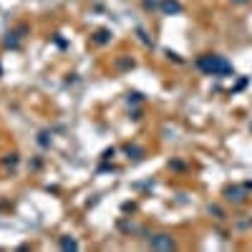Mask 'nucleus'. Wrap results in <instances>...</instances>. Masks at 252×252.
<instances>
[{
  "label": "nucleus",
  "instance_id": "nucleus-2",
  "mask_svg": "<svg viewBox=\"0 0 252 252\" xmlns=\"http://www.w3.org/2000/svg\"><path fill=\"white\" fill-rule=\"evenodd\" d=\"M154 247H164V250H172V247H174V240H172V237H167V234H159L156 240H154Z\"/></svg>",
  "mask_w": 252,
  "mask_h": 252
},
{
  "label": "nucleus",
  "instance_id": "nucleus-3",
  "mask_svg": "<svg viewBox=\"0 0 252 252\" xmlns=\"http://www.w3.org/2000/svg\"><path fill=\"white\" fill-rule=\"evenodd\" d=\"M227 199H234V202H240L242 197H240V192H237V189H227Z\"/></svg>",
  "mask_w": 252,
  "mask_h": 252
},
{
  "label": "nucleus",
  "instance_id": "nucleus-1",
  "mask_svg": "<svg viewBox=\"0 0 252 252\" xmlns=\"http://www.w3.org/2000/svg\"><path fill=\"white\" fill-rule=\"evenodd\" d=\"M197 66L204 73H210V76H227V73H232V66L222 56H202L197 61Z\"/></svg>",
  "mask_w": 252,
  "mask_h": 252
}]
</instances>
